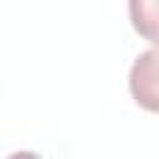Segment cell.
I'll use <instances>...</instances> for the list:
<instances>
[{
    "mask_svg": "<svg viewBox=\"0 0 159 159\" xmlns=\"http://www.w3.org/2000/svg\"><path fill=\"white\" fill-rule=\"evenodd\" d=\"M129 92L147 112H159V45L142 52L129 70Z\"/></svg>",
    "mask_w": 159,
    "mask_h": 159,
    "instance_id": "obj_1",
    "label": "cell"
},
{
    "mask_svg": "<svg viewBox=\"0 0 159 159\" xmlns=\"http://www.w3.org/2000/svg\"><path fill=\"white\" fill-rule=\"evenodd\" d=\"M129 20L144 40L159 45V0H129Z\"/></svg>",
    "mask_w": 159,
    "mask_h": 159,
    "instance_id": "obj_2",
    "label": "cell"
}]
</instances>
